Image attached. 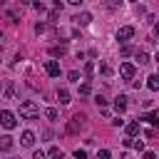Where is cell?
<instances>
[{"label": "cell", "mask_w": 159, "mask_h": 159, "mask_svg": "<svg viewBox=\"0 0 159 159\" xmlns=\"http://www.w3.org/2000/svg\"><path fill=\"white\" fill-rule=\"evenodd\" d=\"M144 159H157V154L154 152H144Z\"/></svg>", "instance_id": "obj_30"}, {"label": "cell", "mask_w": 159, "mask_h": 159, "mask_svg": "<svg viewBox=\"0 0 159 159\" xmlns=\"http://www.w3.org/2000/svg\"><path fill=\"white\" fill-rule=\"evenodd\" d=\"M35 159H45V152H40V149H37V152H35Z\"/></svg>", "instance_id": "obj_31"}, {"label": "cell", "mask_w": 159, "mask_h": 159, "mask_svg": "<svg viewBox=\"0 0 159 159\" xmlns=\"http://www.w3.org/2000/svg\"><path fill=\"white\" fill-rule=\"evenodd\" d=\"M75 159H87V152L84 149H75Z\"/></svg>", "instance_id": "obj_21"}, {"label": "cell", "mask_w": 159, "mask_h": 159, "mask_svg": "<svg viewBox=\"0 0 159 159\" xmlns=\"http://www.w3.org/2000/svg\"><path fill=\"white\" fill-rule=\"evenodd\" d=\"M134 37V27L132 25H122L119 30H117V40L119 42H127V40H132Z\"/></svg>", "instance_id": "obj_3"}, {"label": "cell", "mask_w": 159, "mask_h": 159, "mask_svg": "<svg viewBox=\"0 0 159 159\" xmlns=\"http://www.w3.org/2000/svg\"><path fill=\"white\" fill-rule=\"evenodd\" d=\"M127 134H129V137H137V134H139V122H129V124H127Z\"/></svg>", "instance_id": "obj_13"}, {"label": "cell", "mask_w": 159, "mask_h": 159, "mask_svg": "<svg viewBox=\"0 0 159 159\" xmlns=\"http://www.w3.org/2000/svg\"><path fill=\"white\" fill-rule=\"evenodd\" d=\"M137 60H139V65H147V62H149V55H147L144 50H139V52H137Z\"/></svg>", "instance_id": "obj_15"}, {"label": "cell", "mask_w": 159, "mask_h": 159, "mask_svg": "<svg viewBox=\"0 0 159 159\" xmlns=\"http://www.w3.org/2000/svg\"><path fill=\"white\" fill-rule=\"evenodd\" d=\"M0 124H2L5 129H15V127H17V119H15V114H12L10 109H2V112H0Z\"/></svg>", "instance_id": "obj_2"}, {"label": "cell", "mask_w": 159, "mask_h": 159, "mask_svg": "<svg viewBox=\"0 0 159 159\" xmlns=\"http://www.w3.org/2000/svg\"><path fill=\"white\" fill-rule=\"evenodd\" d=\"M109 157H112L109 149H99V152H97V159H109Z\"/></svg>", "instance_id": "obj_20"}, {"label": "cell", "mask_w": 159, "mask_h": 159, "mask_svg": "<svg viewBox=\"0 0 159 159\" xmlns=\"http://www.w3.org/2000/svg\"><path fill=\"white\" fill-rule=\"evenodd\" d=\"M122 5V0H104V7H109V10H117Z\"/></svg>", "instance_id": "obj_17"}, {"label": "cell", "mask_w": 159, "mask_h": 159, "mask_svg": "<svg viewBox=\"0 0 159 159\" xmlns=\"http://www.w3.org/2000/svg\"><path fill=\"white\" fill-rule=\"evenodd\" d=\"M80 94H92V87H89V82H84V84H80Z\"/></svg>", "instance_id": "obj_18"}, {"label": "cell", "mask_w": 159, "mask_h": 159, "mask_svg": "<svg viewBox=\"0 0 159 159\" xmlns=\"http://www.w3.org/2000/svg\"><path fill=\"white\" fill-rule=\"evenodd\" d=\"M142 119H144V122H149V124H157V122H159V119H157V112H149V114H144Z\"/></svg>", "instance_id": "obj_16"}, {"label": "cell", "mask_w": 159, "mask_h": 159, "mask_svg": "<svg viewBox=\"0 0 159 159\" xmlns=\"http://www.w3.org/2000/svg\"><path fill=\"white\" fill-rule=\"evenodd\" d=\"M52 159H65V154H62V149L60 147H50V152H47Z\"/></svg>", "instance_id": "obj_14"}, {"label": "cell", "mask_w": 159, "mask_h": 159, "mask_svg": "<svg viewBox=\"0 0 159 159\" xmlns=\"http://www.w3.org/2000/svg\"><path fill=\"white\" fill-rule=\"evenodd\" d=\"M132 147H134L137 152H142V149H144V142H142V139H139V142H132Z\"/></svg>", "instance_id": "obj_25"}, {"label": "cell", "mask_w": 159, "mask_h": 159, "mask_svg": "<svg viewBox=\"0 0 159 159\" xmlns=\"http://www.w3.org/2000/svg\"><path fill=\"white\" fill-rule=\"evenodd\" d=\"M20 142H22V147H35V134L30 129H25L22 137H20Z\"/></svg>", "instance_id": "obj_8"}, {"label": "cell", "mask_w": 159, "mask_h": 159, "mask_svg": "<svg viewBox=\"0 0 159 159\" xmlns=\"http://www.w3.org/2000/svg\"><path fill=\"white\" fill-rule=\"evenodd\" d=\"M45 117H47V119H57V109H55V107H47V109H45Z\"/></svg>", "instance_id": "obj_19"}, {"label": "cell", "mask_w": 159, "mask_h": 159, "mask_svg": "<svg viewBox=\"0 0 159 159\" xmlns=\"http://www.w3.org/2000/svg\"><path fill=\"white\" fill-rule=\"evenodd\" d=\"M35 32H37V35H40V32H45V25H42V22H37V25H35Z\"/></svg>", "instance_id": "obj_28"}, {"label": "cell", "mask_w": 159, "mask_h": 159, "mask_svg": "<svg viewBox=\"0 0 159 159\" xmlns=\"http://www.w3.org/2000/svg\"><path fill=\"white\" fill-rule=\"evenodd\" d=\"M114 109H117V112H124V109H127V97H124V94L114 97Z\"/></svg>", "instance_id": "obj_9"}, {"label": "cell", "mask_w": 159, "mask_h": 159, "mask_svg": "<svg viewBox=\"0 0 159 159\" xmlns=\"http://www.w3.org/2000/svg\"><path fill=\"white\" fill-rule=\"evenodd\" d=\"M50 52H52V55H55V57H57V55H65V47H52V50H50Z\"/></svg>", "instance_id": "obj_24"}, {"label": "cell", "mask_w": 159, "mask_h": 159, "mask_svg": "<svg viewBox=\"0 0 159 159\" xmlns=\"http://www.w3.org/2000/svg\"><path fill=\"white\" fill-rule=\"evenodd\" d=\"M132 52H134V50H132L129 45H124V47H122V55H124V57H127V55H132Z\"/></svg>", "instance_id": "obj_26"}, {"label": "cell", "mask_w": 159, "mask_h": 159, "mask_svg": "<svg viewBox=\"0 0 159 159\" xmlns=\"http://www.w3.org/2000/svg\"><path fill=\"white\" fill-rule=\"evenodd\" d=\"M70 80H72V82H77V80H80V72H77V70H72V72H70Z\"/></svg>", "instance_id": "obj_27"}, {"label": "cell", "mask_w": 159, "mask_h": 159, "mask_svg": "<svg viewBox=\"0 0 159 159\" xmlns=\"http://www.w3.org/2000/svg\"><path fill=\"white\" fill-rule=\"evenodd\" d=\"M12 147H15L12 137H10V134H2V137H0V152H10Z\"/></svg>", "instance_id": "obj_7"}, {"label": "cell", "mask_w": 159, "mask_h": 159, "mask_svg": "<svg viewBox=\"0 0 159 159\" xmlns=\"http://www.w3.org/2000/svg\"><path fill=\"white\" fill-rule=\"evenodd\" d=\"M57 99H60V104H70L72 99H70V92L62 87V89H57Z\"/></svg>", "instance_id": "obj_12"}, {"label": "cell", "mask_w": 159, "mask_h": 159, "mask_svg": "<svg viewBox=\"0 0 159 159\" xmlns=\"http://www.w3.org/2000/svg\"><path fill=\"white\" fill-rule=\"evenodd\" d=\"M94 102H97V107H104V104H107V99H104L102 94H97V97H94Z\"/></svg>", "instance_id": "obj_23"}, {"label": "cell", "mask_w": 159, "mask_h": 159, "mask_svg": "<svg viewBox=\"0 0 159 159\" xmlns=\"http://www.w3.org/2000/svg\"><path fill=\"white\" fill-rule=\"evenodd\" d=\"M75 22H77V25H89V22H92V15H89V12H80V15L75 17Z\"/></svg>", "instance_id": "obj_10"}, {"label": "cell", "mask_w": 159, "mask_h": 159, "mask_svg": "<svg viewBox=\"0 0 159 159\" xmlns=\"http://www.w3.org/2000/svg\"><path fill=\"white\" fill-rule=\"evenodd\" d=\"M20 117L22 119H37L40 117V107L32 99H25V102H20Z\"/></svg>", "instance_id": "obj_1"}, {"label": "cell", "mask_w": 159, "mask_h": 159, "mask_svg": "<svg viewBox=\"0 0 159 159\" xmlns=\"http://www.w3.org/2000/svg\"><path fill=\"white\" fill-rule=\"evenodd\" d=\"M82 119H84L82 114H75V117L67 122V132H70V134H77V132H80V127H82Z\"/></svg>", "instance_id": "obj_4"}, {"label": "cell", "mask_w": 159, "mask_h": 159, "mask_svg": "<svg viewBox=\"0 0 159 159\" xmlns=\"http://www.w3.org/2000/svg\"><path fill=\"white\" fill-rule=\"evenodd\" d=\"M134 72H137V70H134V65H132V62H124V65L119 67V75H122L124 80H132V77H134Z\"/></svg>", "instance_id": "obj_6"}, {"label": "cell", "mask_w": 159, "mask_h": 159, "mask_svg": "<svg viewBox=\"0 0 159 159\" xmlns=\"http://www.w3.org/2000/svg\"><path fill=\"white\" fill-rule=\"evenodd\" d=\"M70 5H80V2H84V0H67Z\"/></svg>", "instance_id": "obj_32"}, {"label": "cell", "mask_w": 159, "mask_h": 159, "mask_svg": "<svg viewBox=\"0 0 159 159\" xmlns=\"http://www.w3.org/2000/svg\"><path fill=\"white\" fill-rule=\"evenodd\" d=\"M102 75H112V67L109 65H102Z\"/></svg>", "instance_id": "obj_29"}, {"label": "cell", "mask_w": 159, "mask_h": 159, "mask_svg": "<svg viewBox=\"0 0 159 159\" xmlns=\"http://www.w3.org/2000/svg\"><path fill=\"white\" fill-rule=\"evenodd\" d=\"M92 72H94V62H87L84 65V75H92Z\"/></svg>", "instance_id": "obj_22"}, {"label": "cell", "mask_w": 159, "mask_h": 159, "mask_svg": "<svg viewBox=\"0 0 159 159\" xmlns=\"http://www.w3.org/2000/svg\"><path fill=\"white\" fill-rule=\"evenodd\" d=\"M147 87H149L152 92H157V89H159V77H157V75H149V77H147Z\"/></svg>", "instance_id": "obj_11"}, {"label": "cell", "mask_w": 159, "mask_h": 159, "mask_svg": "<svg viewBox=\"0 0 159 159\" xmlns=\"http://www.w3.org/2000/svg\"><path fill=\"white\" fill-rule=\"evenodd\" d=\"M45 72H47L50 77H60V65H57V60H47V62H45Z\"/></svg>", "instance_id": "obj_5"}]
</instances>
